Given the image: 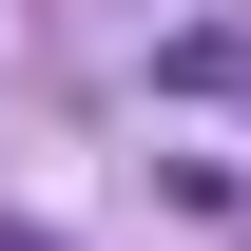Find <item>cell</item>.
<instances>
[{
  "label": "cell",
  "mask_w": 251,
  "mask_h": 251,
  "mask_svg": "<svg viewBox=\"0 0 251 251\" xmlns=\"http://www.w3.org/2000/svg\"><path fill=\"white\" fill-rule=\"evenodd\" d=\"M0 251H58V232H0Z\"/></svg>",
  "instance_id": "obj_1"
}]
</instances>
